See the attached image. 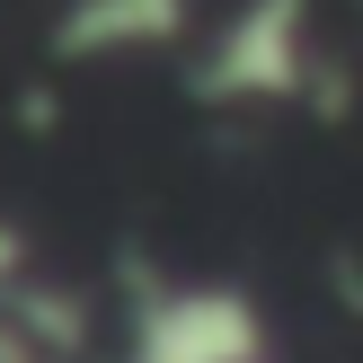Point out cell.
I'll return each mask as SVG.
<instances>
[{"label": "cell", "instance_id": "obj_2", "mask_svg": "<svg viewBox=\"0 0 363 363\" xmlns=\"http://www.w3.org/2000/svg\"><path fill=\"white\" fill-rule=\"evenodd\" d=\"M116 363H275V328L240 284H151L124 301Z\"/></svg>", "mask_w": 363, "mask_h": 363}, {"label": "cell", "instance_id": "obj_3", "mask_svg": "<svg viewBox=\"0 0 363 363\" xmlns=\"http://www.w3.org/2000/svg\"><path fill=\"white\" fill-rule=\"evenodd\" d=\"M186 35V0H71L53 18L62 62H116V53H160Z\"/></svg>", "mask_w": 363, "mask_h": 363}, {"label": "cell", "instance_id": "obj_1", "mask_svg": "<svg viewBox=\"0 0 363 363\" xmlns=\"http://www.w3.org/2000/svg\"><path fill=\"white\" fill-rule=\"evenodd\" d=\"M195 106H301L319 98V27L311 0H240L186 62Z\"/></svg>", "mask_w": 363, "mask_h": 363}]
</instances>
